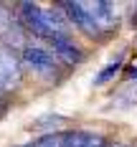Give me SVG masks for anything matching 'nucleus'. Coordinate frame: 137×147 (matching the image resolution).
Returning a JSON list of instances; mask_svg holds the SVG:
<instances>
[{
    "instance_id": "obj_1",
    "label": "nucleus",
    "mask_w": 137,
    "mask_h": 147,
    "mask_svg": "<svg viewBox=\"0 0 137 147\" xmlns=\"http://www.w3.org/2000/svg\"><path fill=\"white\" fill-rule=\"evenodd\" d=\"M18 18L23 20L26 30H30L38 38L51 41L53 36H69L66 23L61 20L59 10H43L36 3H20L18 5Z\"/></svg>"
},
{
    "instance_id": "obj_2",
    "label": "nucleus",
    "mask_w": 137,
    "mask_h": 147,
    "mask_svg": "<svg viewBox=\"0 0 137 147\" xmlns=\"http://www.w3.org/2000/svg\"><path fill=\"white\" fill-rule=\"evenodd\" d=\"M59 8H61V13L66 15L81 33H86V36H91V38L99 36L102 26H99L97 18L91 15V10H89L86 3H71V0H66V3H59Z\"/></svg>"
},
{
    "instance_id": "obj_3",
    "label": "nucleus",
    "mask_w": 137,
    "mask_h": 147,
    "mask_svg": "<svg viewBox=\"0 0 137 147\" xmlns=\"http://www.w3.org/2000/svg\"><path fill=\"white\" fill-rule=\"evenodd\" d=\"M20 59L23 63L33 69L36 74L41 76H53L56 74V53L48 51L43 46H33V43H26V48L20 51Z\"/></svg>"
},
{
    "instance_id": "obj_4",
    "label": "nucleus",
    "mask_w": 137,
    "mask_h": 147,
    "mask_svg": "<svg viewBox=\"0 0 137 147\" xmlns=\"http://www.w3.org/2000/svg\"><path fill=\"white\" fill-rule=\"evenodd\" d=\"M0 41L5 46H15V48H26V41H23V30L18 26V20L13 18V13L0 5Z\"/></svg>"
},
{
    "instance_id": "obj_5",
    "label": "nucleus",
    "mask_w": 137,
    "mask_h": 147,
    "mask_svg": "<svg viewBox=\"0 0 137 147\" xmlns=\"http://www.w3.org/2000/svg\"><path fill=\"white\" fill-rule=\"evenodd\" d=\"M20 84V66L15 56L10 53V48L0 46V86L3 89H13Z\"/></svg>"
},
{
    "instance_id": "obj_6",
    "label": "nucleus",
    "mask_w": 137,
    "mask_h": 147,
    "mask_svg": "<svg viewBox=\"0 0 137 147\" xmlns=\"http://www.w3.org/2000/svg\"><path fill=\"white\" fill-rule=\"evenodd\" d=\"M48 46H51V51L56 53V59H63L66 63H81V61H84V51H81L69 36H53V38L48 41Z\"/></svg>"
},
{
    "instance_id": "obj_7",
    "label": "nucleus",
    "mask_w": 137,
    "mask_h": 147,
    "mask_svg": "<svg viewBox=\"0 0 137 147\" xmlns=\"http://www.w3.org/2000/svg\"><path fill=\"white\" fill-rule=\"evenodd\" d=\"M61 147H107V140L97 132H63L61 134Z\"/></svg>"
},
{
    "instance_id": "obj_8",
    "label": "nucleus",
    "mask_w": 137,
    "mask_h": 147,
    "mask_svg": "<svg viewBox=\"0 0 137 147\" xmlns=\"http://www.w3.org/2000/svg\"><path fill=\"white\" fill-rule=\"evenodd\" d=\"M89 5V10H91V15L97 18V23L102 26V30L104 28H112V23H114V10H112V5L109 3H86Z\"/></svg>"
},
{
    "instance_id": "obj_9",
    "label": "nucleus",
    "mask_w": 137,
    "mask_h": 147,
    "mask_svg": "<svg viewBox=\"0 0 137 147\" xmlns=\"http://www.w3.org/2000/svg\"><path fill=\"white\" fill-rule=\"evenodd\" d=\"M119 66H122L119 61H114V63H107L104 69H102V74H97V76H94V84H104V81H109L114 74L119 71Z\"/></svg>"
},
{
    "instance_id": "obj_10",
    "label": "nucleus",
    "mask_w": 137,
    "mask_h": 147,
    "mask_svg": "<svg viewBox=\"0 0 137 147\" xmlns=\"http://www.w3.org/2000/svg\"><path fill=\"white\" fill-rule=\"evenodd\" d=\"M0 99H3V86H0Z\"/></svg>"
},
{
    "instance_id": "obj_11",
    "label": "nucleus",
    "mask_w": 137,
    "mask_h": 147,
    "mask_svg": "<svg viewBox=\"0 0 137 147\" xmlns=\"http://www.w3.org/2000/svg\"><path fill=\"white\" fill-rule=\"evenodd\" d=\"M112 147H124V145H112Z\"/></svg>"
},
{
    "instance_id": "obj_12",
    "label": "nucleus",
    "mask_w": 137,
    "mask_h": 147,
    "mask_svg": "<svg viewBox=\"0 0 137 147\" xmlns=\"http://www.w3.org/2000/svg\"><path fill=\"white\" fill-rule=\"evenodd\" d=\"M28 147H36V142H33V145H28Z\"/></svg>"
}]
</instances>
